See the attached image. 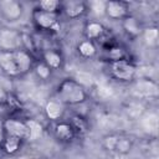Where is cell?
Returning <instances> with one entry per match:
<instances>
[{
  "mask_svg": "<svg viewBox=\"0 0 159 159\" xmlns=\"http://www.w3.org/2000/svg\"><path fill=\"white\" fill-rule=\"evenodd\" d=\"M22 48L21 31L9 26H0V51H16Z\"/></svg>",
  "mask_w": 159,
  "mask_h": 159,
  "instance_id": "cell-7",
  "label": "cell"
},
{
  "mask_svg": "<svg viewBox=\"0 0 159 159\" xmlns=\"http://www.w3.org/2000/svg\"><path fill=\"white\" fill-rule=\"evenodd\" d=\"M5 107H7V109H9L10 112H19V111L22 109L21 101H20L19 97L15 96L12 92L9 93L7 99H6V103H5Z\"/></svg>",
  "mask_w": 159,
  "mask_h": 159,
  "instance_id": "cell-24",
  "label": "cell"
},
{
  "mask_svg": "<svg viewBox=\"0 0 159 159\" xmlns=\"http://www.w3.org/2000/svg\"><path fill=\"white\" fill-rule=\"evenodd\" d=\"M120 26H122L124 34L132 40L139 39L142 36L143 30H144V26H143L142 21L133 14H129L127 17H124L120 21Z\"/></svg>",
  "mask_w": 159,
  "mask_h": 159,
  "instance_id": "cell-16",
  "label": "cell"
},
{
  "mask_svg": "<svg viewBox=\"0 0 159 159\" xmlns=\"http://www.w3.org/2000/svg\"><path fill=\"white\" fill-rule=\"evenodd\" d=\"M66 106L63 103H61L56 96L53 94L45 104L43 107V113H45V117L52 123V122H56V120H60V119H63L65 118V113H66Z\"/></svg>",
  "mask_w": 159,
  "mask_h": 159,
  "instance_id": "cell-15",
  "label": "cell"
},
{
  "mask_svg": "<svg viewBox=\"0 0 159 159\" xmlns=\"http://www.w3.org/2000/svg\"><path fill=\"white\" fill-rule=\"evenodd\" d=\"M0 71L4 76L11 80L21 77L14 51H0Z\"/></svg>",
  "mask_w": 159,
  "mask_h": 159,
  "instance_id": "cell-14",
  "label": "cell"
},
{
  "mask_svg": "<svg viewBox=\"0 0 159 159\" xmlns=\"http://www.w3.org/2000/svg\"><path fill=\"white\" fill-rule=\"evenodd\" d=\"M143 41L145 42L147 46L149 47H154L158 45V39H159V35H158V29L155 26H148V27H144L143 32H142V36Z\"/></svg>",
  "mask_w": 159,
  "mask_h": 159,
  "instance_id": "cell-21",
  "label": "cell"
},
{
  "mask_svg": "<svg viewBox=\"0 0 159 159\" xmlns=\"http://www.w3.org/2000/svg\"><path fill=\"white\" fill-rule=\"evenodd\" d=\"M132 84L134 94L139 99L155 98L158 94V84L153 78H135Z\"/></svg>",
  "mask_w": 159,
  "mask_h": 159,
  "instance_id": "cell-10",
  "label": "cell"
},
{
  "mask_svg": "<svg viewBox=\"0 0 159 159\" xmlns=\"http://www.w3.org/2000/svg\"><path fill=\"white\" fill-rule=\"evenodd\" d=\"M101 52H102V60L106 61L107 63L119 61V60H124V58H132L129 51L123 45H120L119 42L102 50Z\"/></svg>",
  "mask_w": 159,
  "mask_h": 159,
  "instance_id": "cell-17",
  "label": "cell"
},
{
  "mask_svg": "<svg viewBox=\"0 0 159 159\" xmlns=\"http://www.w3.org/2000/svg\"><path fill=\"white\" fill-rule=\"evenodd\" d=\"M130 12V5L122 0H109L104 2V15L113 21H122Z\"/></svg>",
  "mask_w": 159,
  "mask_h": 159,
  "instance_id": "cell-11",
  "label": "cell"
},
{
  "mask_svg": "<svg viewBox=\"0 0 159 159\" xmlns=\"http://www.w3.org/2000/svg\"><path fill=\"white\" fill-rule=\"evenodd\" d=\"M102 147L111 154L127 155L134 148V139L124 133H109L102 138Z\"/></svg>",
  "mask_w": 159,
  "mask_h": 159,
  "instance_id": "cell-4",
  "label": "cell"
},
{
  "mask_svg": "<svg viewBox=\"0 0 159 159\" xmlns=\"http://www.w3.org/2000/svg\"><path fill=\"white\" fill-rule=\"evenodd\" d=\"M83 36L84 39L96 43L99 51L117 43L118 41L113 36L112 31L98 20H87L83 26Z\"/></svg>",
  "mask_w": 159,
  "mask_h": 159,
  "instance_id": "cell-2",
  "label": "cell"
},
{
  "mask_svg": "<svg viewBox=\"0 0 159 159\" xmlns=\"http://www.w3.org/2000/svg\"><path fill=\"white\" fill-rule=\"evenodd\" d=\"M22 143H24V142H22V140H20V139H17V138H14V137H10V135H6V138H5L4 143L1 144L0 149H1L5 154L14 155V154H16V153L20 150V148H21Z\"/></svg>",
  "mask_w": 159,
  "mask_h": 159,
  "instance_id": "cell-20",
  "label": "cell"
},
{
  "mask_svg": "<svg viewBox=\"0 0 159 159\" xmlns=\"http://www.w3.org/2000/svg\"><path fill=\"white\" fill-rule=\"evenodd\" d=\"M35 7L42 11H46V12L61 15V1L58 0H42V1L36 2Z\"/></svg>",
  "mask_w": 159,
  "mask_h": 159,
  "instance_id": "cell-22",
  "label": "cell"
},
{
  "mask_svg": "<svg viewBox=\"0 0 159 159\" xmlns=\"http://www.w3.org/2000/svg\"><path fill=\"white\" fill-rule=\"evenodd\" d=\"M109 76L120 83H132L137 78L138 65L132 58H124L107 63Z\"/></svg>",
  "mask_w": 159,
  "mask_h": 159,
  "instance_id": "cell-5",
  "label": "cell"
},
{
  "mask_svg": "<svg viewBox=\"0 0 159 159\" xmlns=\"http://www.w3.org/2000/svg\"><path fill=\"white\" fill-rule=\"evenodd\" d=\"M76 52L77 55L83 60H91L94 58L98 55V47L92 41L83 39L77 42L76 45Z\"/></svg>",
  "mask_w": 159,
  "mask_h": 159,
  "instance_id": "cell-18",
  "label": "cell"
},
{
  "mask_svg": "<svg viewBox=\"0 0 159 159\" xmlns=\"http://www.w3.org/2000/svg\"><path fill=\"white\" fill-rule=\"evenodd\" d=\"M66 119L71 123V125L75 129L77 137H82V135H84L88 132V120L82 114H80V113H72Z\"/></svg>",
  "mask_w": 159,
  "mask_h": 159,
  "instance_id": "cell-19",
  "label": "cell"
},
{
  "mask_svg": "<svg viewBox=\"0 0 159 159\" xmlns=\"http://www.w3.org/2000/svg\"><path fill=\"white\" fill-rule=\"evenodd\" d=\"M31 22L37 31L47 35H56L61 30V15L46 12L37 7L31 11Z\"/></svg>",
  "mask_w": 159,
  "mask_h": 159,
  "instance_id": "cell-3",
  "label": "cell"
},
{
  "mask_svg": "<svg viewBox=\"0 0 159 159\" xmlns=\"http://www.w3.org/2000/svg\"><path fill=\"white\" fill-rule=\"evenodd\" d=\"M4 129L6 135L17 138L22 142L31 139V128L27 119H20L16 117H6L4 120Z\"/></svg>",
  "mask_w": 159,
  "mask_h": 159,
  "instance_id": "cell-6",
  "label": "cell"
},
{
  "mask_svg": "<svg viewBox=\"0 0 159 159\" xmlns=\"http://www.w3.org/2000/svg\"><path fill=\"white\" fill-rule=\"evenodd\" d=\"M32 71L36 75V77L39 80H41V81H47L52 76V71L41 60H36L35 61V65L32 67Z\"/></svg>",
  "mask_w": 159,
  "mask_h": 159,
  "instance_id": "cell-23",
  "label": "cell"
},
{
  "mask_svg": "<svg viewBox=\"0 0 159 159\" xmlns=\"http://www.w3.org/2000/svg\"><path fill=\"white\" fill-rule=\"evenodd\" d=\"M88 2L83 0H65L61 1V17L63 16L67 20H78L87 15Z\"/></svg>",
  "mask_w": 159,
  "mask_h": 159,
  "instance_id": "cell-8",
  "label": "cell"
},
{
  "mask_svg": "<svg viewBox=\"0 0 159 159\" xmlns=\"http://www.w3.org/2000/svg\"><path fill=\"white\" fill-rule=\"evenodd\" d=\"M2 120H4V118H0V147H1V144L4 143V140L6 138V133H5V129H4Z\"/></svg>",
  "mask_w": 159,
  "mask_h": 159,
  "instance_id": "cell-26",
  "label": "cell"
},
{
  "mask_svg": "<svg viewBox=\"0 0 159 159\" xmlns=\"http://www.w3.org/2000/svg\"><path fill=\"white\" fill-rule=\"evenodd\" d=\"M9 93H10V91L2 83H0V106H5Z\"/></svg>",
  "mask_w": 159,
  "mask_h": 159,
  "instance_id": "cell-25",
  "label": "cell"
},
{
  "mask_svg": "<svg viewBox=\"0 0 159 159\" xmlns=\"http://www.w3.org/2000/svg\"><path fill=\"white\" fill-rule=\"evenodd\" d=\"M24 15V5L16 0H1L0 1V19L7 22L19 21Z\"/></svg>",
  "mask_w": 159,
  "mask_h": 159,
  "instance_id": "cell-13",
  "label": "cell"
},
{
  "mask_svg": "<svg viewBox=\"0 0 159 159\" xmlns=\"http://www.w3.org/2000/svg\"><path fill=\"white\" fill-rule=\"evenodd\" d=\"M39 60H41L52 72L61 70L65 65V57L61 50L57 47H42L40 50Z\"/></svg>",
  "mask_w": 159,
  "mask_h": 159,
  "instance_id": "cell-9",
  "label": "cell"
},
{
  "mask_svg": "<svg viewBox=\"0 0 159 159\" xmlns=\"http://www.w3.org/2000/svg\"><path fill=\"white\" fill-rule=\"evenodd\" d=\"M55 96L66 107L81 106L88 101L87 88L72 77H66L57 84Z\"/></svg>",
  "mask_w": 159,
  "mask_h": 159,
  "instance_id": "cell-1",
  "label": "cell"
},
{
  "mask_svg": "<svg viewBox=\"0 0 159 159\" xmlns=\"http://www.w3.org/2000/svg\"><path fill=\"white\" fill-rule=\"evenodd\" d=\"M51 124H52V134L58 142L63 144H68V143L75 142L76 138H78L71 123L66 118L52 122Z\"/></svg>",
  "mask_w": 159,
  "mask_h": 159,
  "instance_id": "cell-12",
  "label": "cell"
}]
</instances>
